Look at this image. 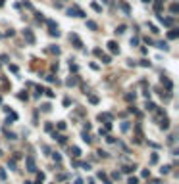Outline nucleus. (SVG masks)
<instances>
[{"label":"nucleus","instance_id":"f257e3e1","mask_svg":"<svg viewBox=\"0 0 179 184\" xmlns=\"http://www.w3.org/2000/svg\"><path fill=\"white\" fill-rule=\"evenodd\" d=\"M67 15H73V17H85V12L81 8L73 6V8H67Z\"/></svg>","mask_w":179,"mask_h":184},{"label":"nucleus","instance_id":"f03ea898","mask_svg":"<svg viewBox=\"0 0 179 184\" xmlns=\"http://www.w3.org/2000/svg\"><path fill=\"white\" fill-rule=\"evenodd\" d=\"M46 25H48V33H50V35H54V37H58V35H60V31H58V25L52 21V19H46Z\"/></svg>","mask_w":179,"mask_h":184},{"label":"nucleus","instance_id":"7ed1b4c3","mask_svg":"<svg viewBox=\"0 0 179 184\" xmlns=\"http://www.w3.org/2000/svg\"><path fill=\"white\" fill-rule=\"evenodd\" d=\"M23 37H25V40H27L29 44H35V35H33V31H31V29L23 31Z\"/></svg>","mask_w":179,"mask_h":184},{"label":"nucleus","instance_id":"20e7f679","mask_svg":"<svg viewBox=\"0 0 179 184\" xmlns=\"http://www.w3.org/2000/svg\"><path fill=\"white\" fill-rule=\"evenodd\" d=\"M25 165H27V171H29V173H35V171H37L35 159H33V157H27V159H25Z\"/></svg>","mask_w":179,"mask_h":184},{"label":"nucleus","instance_id":"39448f33","mask_svg":"<svg viewBox=\"0 0 179 184\" xmlns=\"http://www.w3.org/2000/svg\"><path fill=\"white\" fill-rule=\"evenodd\" d=\"M108 50L112 52V54H119V46H118V42H116V40H110V42H108Z\"/></svg>","mask_w":179,"mask_h":184},{"label":"nucleus","instance_id":"423d86ee","mask_svg":"<svg viewBox=\"0 0 179 184\" xmlns=\"http://www.w3.org/2000/svg\"><path fill=\"white\" fill-rule=\"evenodd\" d=\"M69 40L75 44V48H83V42H81V38H79L77 35H69Z\"/></svg>","mask_w":179,"mask_h":184},{"label":"nucleus","instance_id":"0eeeda50","mask_svg":"<svg viewBox=\"0 0 179 184\" xmlns=\"http://www.w3.org/2000/svg\"><path fill=\"white\" fill-rule=\"evenodd\" d=\"M160 129H164V131H166V129H170V119L166 117V115L160 119Z\"/></svg>","mask_w":179,"mask_h":184},{"label":"nucleus","instance_id":"6e6552de","mask_svg":"<svg viewBox=\"0 0 179 184\" xmlns=\"http://www.w3.org/2000/svg\"><path fill=\"white\" fill-rule=\"evenodd\" d=\"M98 121H106V125H110L112 115H110V113H100V115H98Z\"/></svg>","mask_w":179,"mask_h":184},{"label":"nucleus","instance_id":"1a4fd4ad","mask_svg":"<svg viewBox=\"0 0 179 184\" xmlns=\"http://www.w3.org/2000/svg\"><path fill=\"white\" fill-rule=\"evenodd\" d=\"M119 8L123 10V14H125V15H129V14H131V8H129V4H127V2H123V0H121V2H119Z\"/></svg>","mask_w":179,"mask_h":184},{"label":"nucleus","instance_id":"9d476101","mask_svg":"<svg viewBox=\"0 0 179 184\" xmlns=\"http://www.w3.org/2000/svg\"><path fill=\"white\" fill-rule=\"evenodd\" d=\"M69 154H71V157H79V155H81V150H79L77 146H71V150H69Z\"/></svg>","mask_w":179,"mask_h":184},{"label":"nucleus","instance_id":"9b49d317","mask_svg":"<svg viewBox=\"0 0 179 184\" xmlns=\"http://www.w3.org/2000/svg\"><path fill=\"white\" fill-rule=\"evenodd\" d=\"M168 37L172 38V40H175V38L179 37V31H177V29H172V31H170V33H168Z\"/></svg>","mask_w":179,"mask_h":184},{"label":"nucleus","instance_id":"f8f14e48","mask_svg":"<svg viewBox=\"0 0 179 184\" xmlns=\"http://www.w3.org/2000/svg\"><path fill=\"white\" fill-rule=\"evenodd\" d=\"M87 27H89L91 31H96V29H98V25H96L93 19H89V21H87Z\"/></svg>","mask_w":179,"mask_h":184},{"label":"nucleus","instance_id":"ddd939ff","mask_svg":"<svg viewBox=\"0 0 179 184\" xmlns=\"http://www.w3.org/2000/svg\"><path fill=\"white\" fill-rule=\"evenodd\" d=\"M137 169V167H135V165H125V167H123V173H127V175H129V173H133V171H135Z\"/></svg>","mask_w":179,"mask_h":184},{"label":"nucleus","instance_id":"4468645a","mask_svg":"<svg viewBox=\"0 0 179 184\" xmlns=\"http://www.w3.org/2000/svg\"><path fill=\"white\" fill-rule=\"evenodd\" d=\"M65 84H67V86H73V84H77V77H69V79L65 81Z\"/></svg>","mask_w":179,"mask_h":184},{"label":"nucleus","instance_id":"2eb2a0df","mask_svg":"<svg viewBox=\"0 0 179 184\" xmlns=\"http://www.w3.org/2000/svg\"><path fill=\"white\" fill-rule=\"evenodd\" d=\"M81 136H83V142H87V144H91V142H93V140H91V136H89V132H87V131H85V132H83V134H81Z\"/></svg>","mask_w":179,"mask_h":184},{"label":"nucleus","instance_id":"dca6fc26","mask_svg":"<svg viewBox=\"0 0 179 184\" xmlns=\"http://www.w3.org/2000/svg\"><path fill=\"white\" fill-rule=\"evenodd\" d=\"M100 59H102V63H110V61H112V58H110V56H106V54H102Z\"/></svg>","mask_w":179,"mask_h":184},{"label":"nucleus","instance_id":"f3484780","mask_svg":"<svg viewBox=\"0 0 179 184\" xmlns=\"http://www.w3.org/2000/svg\"><path fill=\"white\" fill-rule=\"evenodd\" d=\"M135 98H137L135 92H133V94H125V100H127V102H135Z\"/></svg>","mask_w":179,"mask_h":184},{"label":"nucleus","instance_id":"a211bd4d","mask_svg":"<svg viewBox=\"0 0 179 184\" xmlns=\"http://www.w3.org/2000/svg\"><path fill=\"white\" fill-rule=\"evenodd\" d=\"M89 102H91V104H98V96H94V94H89Z\"/></svg>","mask_w":179,"mask_h":184},{"label":"nucleus","instance_id":"6ab92c4d","mask_svg":"<svg viewBox=\"0 0 179 184\" xmlns=\"http://www.w3.org/2000/svg\"><path fill=\"white\" fill-rule=\"evenodd\" d=\"M44 182V173H39L37 175V184H43Z\"/></svg>","mask_w":179,"mask_h":184},{"label":"nucleus","instance_id":"aec40b11","mask_svg":"<svg viewBox=\"0 0 179 184\" xmlns=\"http://www.w3.org/2000/svg\"><path fill=\"white\" fill-rule=\"evenodd\" d=\"M50 107H52L50 104H43V105H41V109H43L44 113H48V111H50Z\"/></svg>","mask_w":179,"mask_h":184},{"label":"nucleus","instance_id":"412c9836","mask_svg":"<svg viewBox=\"0 0 179 184\" xmlns=\"http://www.w3.org/2000/svg\"><path fill=\"white\" fill-rule=\"evenodd\" d=\"M144 107H146L148 111H154V109H156V105H154L152 102H146V105H144Z\"/></svg>","mask_w":179,"mask_h":184},{"label":"nucleus","instance_id":"4be33fe9","mask_svg":"<svg viewBox=\"0 0 179 184\" xmlns=\"http://www.w3.org/2000/svg\"><path fill=\"white\" fill-rule=\"evenodd\" d=\"M156 46L160 50H168V42H156Z\"/></svg>","mask_w":179,"mask_h":184},{"label":"nucleus","instance_id":"5701e85b","mask_svg":"<svg viewBox=\"0 0 179 184\" xmlns=\"http://www.w3.org/2000/svg\"><path fill=\"white\" fill-rule=\"evenodd\" d=\"M162 82L166 84V88H168V90H172V82L168 81V79H164V77H162Z\"/></svg>","mask_w":179,"mask_h":184},{"label":"nucleus","instance_id":"b1692460","mask_svg":"<svg viewBox=\"0 0 179 184\" xmlns=\"http://www.w3.org/2000/svg\"><path fill=\"white\" fill-rule=\"evenodd\" d=\"M44 131L52 132V131H54V125H52V123H46V125H44Z\"/></svg>","mask_w":179,"mask_h":184},{"label":"nucleus","instance_id":"393cba45","mask_svg":"<svg viewBox=\"0 0 179 184\" xmlns=\"http://www.w3.org/2000/svg\"><path fill=\"white\" fill-rule=\"evenodd\" d=\"M170 169H172V167H168V165H164V167L160 169V173H162V175H168V173H170Z\"/></svg>","mask_w":179,"mask_h":184},{"label":"nucleus","instance_id":"a878e982","mask_svg":"<svg viewBox=\"0 0 179 184\" xmlns=\"http://www.w3.org/2000/svg\"><path fill=\"white\" fill-rule=\"evenodd\" d=\"M170 10H172V14H177V12H179V6H177V4H172V6H170Z\"/></svg>","mask_w":179,"mask_h":184},{"label":"nucleus","instance_id":"bb28decb","mask_svg":"<svg viewBox=\"0 0 179 184\" xmlns=\"http://www.w3.org/2000/svg\"><path fill=\"white\" fill-rule=\"evenodd\" d=\"M150 163L154 165V163H158V154H152L150 155Z\"/></svg>","mask_w":179,"mask_h":184},{"label":"nucleus","instance_id":"cd10ccee","mask_svg":"<svg viewBox=\"0 0 179 184\" xmlns=\"http://www.w3.org/2000/svg\"><path fill=\"white\" fill-rule=\"evenodd\" d=\"M125 29H127V27H125V25H119V27H118V29H116V33H119V35H121V33H125Z\"/></svg>","mask_w":179,"mask_h":184},{"label":"nucleus","instance_id":"c85d7f7f","mask_svg":"<svg viewBox=\"0 0 179 184\" xmlns=\"http://www.w3.org/2000/svg\"><path fill=\"white\" fill-rule=\"evenodd\" d=\"M56 127H58V131H65V123H64V121H60Z\"/></svg>","mask_w":179,"mask_h":184},{"label":"nucleus","instance_id":"c756f323","mask_svg":"<svg viewBox=\"0 0 179 184\" xmlns=\"http://www.w3.org/2000/svg\"><path fill=\"white\" fill-rule=\"evenodd\" d=\"M127 184H139V178H135V177H131L127 180Z\"/></svg>","mask_w":179,"mask_h":184},{"label":"nucleus","instance_id":"7c9ffc66","mask_svg":"<svg viewBox=\"0 0 179 184\" xmlns=\"http://www.w3.org/2000/svg\"><path fill=\"white\" fill-rule=\"evenodd\" d=\"M141 65L143 67H150V61H148V59H141Z\"/></svg>","mask_w":179,"mask_h":184},{"label":"nucleus","instance_id":"2f4dec72","mask_svg":"<svg viewBox=\"0 0 179 184\" xmlns=\"http://www.w3.org/2000/svg\"><path fill=\"white\" fill-rule=\"evenodd\" d=\"M91 6H93V10H94V12H100V10H102V8L98 6V4H96V2H93V4H91Z\"/></svg>","mask_w":179,"mask_h":184},{"label":"nucleus","instance_id":"473e14b6","mask_svg":"<svg viewBox=\"0 0 179 184\" xmlns=\"http://www.w3.org/2000/svg\"><path fill=\"white\" fill-rule=\"evenodd\" d=\"M141 175H143L144 178H148V177H150V171H148V169H143V173H141Z\"/></svg>","mask_w":179,"mask_h":184},{"label":"nucleus","instance_id":"72a5a7b5","mask_svg":"<svg viewBox=\"0 0 179 184\" xmlns=\"http://www.w3.org/2000/svg\"><path fill=\"white\" fill-rule=\"evenodd\" d=\"M52 157L56 159V163H60V161H62V155H60V154H52Z\"/></svg>","mask_w":179,"mask_h":184},{"label":"nucleus","instance_id":"f704fd0d","mask_svg":"<svg viewBox=\"0 0 179 184\" xmlns=\"http://www.w3.org/2000/svg\"><path fill=\"white\" fill-rule=\"evenodd\" d=\"M8 167H10V169H12V171H15V159H12V161L8 163Z\"/></svg>","mask_w":179,"mask_h":184},{"label":"nucleus","instance_id":"c9c22d12","mask_svg":"<svg viewBox=\"0 0 179 184\" xmlns=\"http://www.w3.org/2000/svg\"><path fill=\"white\" fill-rule=\"evenodd\" d=\"M50 52H52V54H56V56H58V54H60V48H58V46H52V48H50Z\"/></svg>","mask_w":179,"mask_h":184},{"label":"nucleus","instance_id":"e433bc0d","mask_svg":"<svg viewBox=\"0 0 179 184\" xmlns=\"http://www.w3.org/2000/svg\"><path fill=\"white\" fill-rule=\"evenodd\" d=\"M137 44H139V38L133 37V38H131V46H137Z\"/></svg>","mask_w":179,"mask_h":184},{"label":"nucleus","instance_id":"4c0bfd02","mask_svg":"<svg viewBox=\"0 0 179 184\" xmlns=\"http://www.w3.org/2000/svg\"><path fill=\"white\" fill-rule=\"evenodd\" d=\"M121 131L125 132V131H129V123H121Z\"/></svg>","mask_w":179,"mask_h":184},{"label":"nucleus","instance_id":"58836bf2","mask_svg":"<svg viewBox=\"0 0 179 184\" xmlns=\"http://www.w3.org/2000/svg\"><path fill=\"white\" fill-rule=\"evenodd\" d=\"M6 136H8L10 140H15V134H14V132H8V131H6Z\"/></svg>","mask_w":179,"mask_h":184},{"label":"nucleus","instance_id":"ea45409f","mask_svg":"<svg viewBox=\"0 0 179 184\" xmlns=\"http://www.w3.org/2000/svg\"><path fill=\"white\" fill-rule=\"evenodd\" d=\"M79 165H81V167H83L85 171H89V169H91V165H89V163H79Z\"/></svg>","mask_w":179,"mask_h":184},{"label":"nucleus","instance_id":"a19ab883","mask_svg":"<svg viewBox=\"0 0 179 184\" xmlns=\"http://www.w3.org/2000/svg\"><path fill=\"white\" fill-rule=\"evenodd\" d=\"M148 27H150V31H152V33H158V27H156V25H152V23H150Z\"/></svg>","mask_w":179,"mask_h":184},{"label":"nucleus","instance_id":"79ce46f5","mask_svg":"<svg viewBox=\"0 0 179 184\" xmlns=\"http://www.w3.org/2000/svg\"><path fill=\"white\" fill-rule=\"evenodd\" d=\"M94 56H102V50H100V48H94Z\"/></svg>","mask_w":179,"mask_h":184},{"label":"nucleus","instance_id":"37998d69","mask_svg":"<svg viewBox=\"0 0 179 184\" xmlns=\"http://www.w3.org/2000/svg\"><path fill=\"white\" fill-rule=\"evenodd\" d=\"M44 94L48 96V98H52V96H54V92H52V90H44Z\"/></svg>","mask_w":179,"mask_h":184},{"label":"nucleus","instance_id":"c03bdc74","mask_svg":"<svg viewBox=\"0 0 179 184\" xmlns=\"http://www.w3.org/2000/svg\"><path fill=\"white\" fill-rule=\"evenodd\" d=\"M0 178H6V171H2V169H0Z\"/></svg>","mask_w":179,"mask_h":184},{"label":"nucleus","instance_id":"a18cd8bd","mask_svg":"<svg viewBox=\"0 0 179 184\" xmlns=\"http://www.w3.org/2000/svg\"><path fill=\"white\" fill-rule=\"evenodd\" d=\"M73 184H83V180H81V178H75V182Z\"/></svg>","mask_w":179,"mask_h":184},{"label":"nucleus","instance_id":"49530a36","mask_svg":"<svg viewBox=\"0 0 179 184\" xmlns=\"http://www.w3.org/2000/svg\"><path fill=\"white\" fill-rule=\"evenodd\" d=\"M104 184H114V182H112V180H108V178H106V180H104Z\"/></svg>","mask_w":179,"mask_h":184},{"label":"nucleus","instance_id":"de8ad7c7","mask_svg":"<svg viewBox=\"0 0 179 184\" xmlns=\"http://www.w3.org/2000/svg\"><path fill=\"white\" fill-rule=\"evenodd\" d=\"M2 6H4V0H0V8H2Z\"/></svg>","mask_w":179,"mask_h":184},{"label":"nucleus","instance_id":"09e8293b","mask_svg":"<svg viewBox=\"0 0 179 184\" xmlns=\"http://www.w3.org/2000/svg\"><path fill=\"white\" fill-rule=\"evenodd\" d=\"M89 184H94V180H91V182H89Z\"/></svg>","mask_w":179,"mask_h":184},{"label":"nucleus","instance_id":"8fccbe9b","mask_svg":"<svg viewBox=\"0 0 179 184\" xmlns=\"http://www.w3.org/2000/svg\"><path fill=\"white\" fill-rule=\"evenodd\" d=\"M0 104H2V98H0Z\"/></svg>","mask_w":179,"mask_h":184},{"label":"nucleus","instance_id":"3c124183","mask_svg":"<svg viewBox=\"0 0 179 184\" xmlns=\"http://www.w3.org/2000/svg\"><path fill=\"white\" fill-rule=\"evenodd\" d=\"M0 157H2V152H0Z\"/></svg>","mask_w":179,"mask_h":184}]
</instances>
